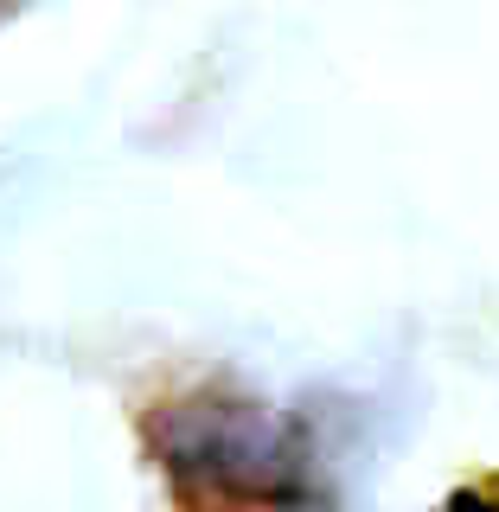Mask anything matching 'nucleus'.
Here are the masks:
<instances>
[{
    "instance_id": "obj_1",
    "label": "nucleus",
    "mask_w": 499,
    "mask_h": 512,
    "mask_svg": "<svg viewBox=\"0 0 499 512\" xmlns=\"http://www.w3.org/2000/svg\"><path fill=\"white\" fill-rule=\"evenodd\" d=\"M148 448L180 512L314 506V442L288 410L244 391H186L148 410Z\"/></svg>"
}]
</instances>
